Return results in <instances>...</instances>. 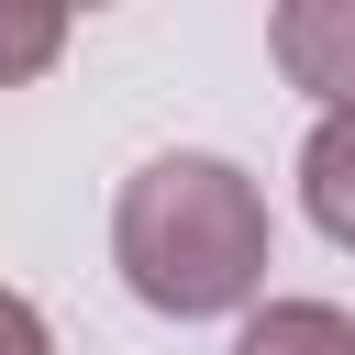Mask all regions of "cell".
<instances>
[{
    "mask_svg": "<svg viewBox=\"0 0 355 355\" xmlns=\"http://www.w3.org/2000/svg\"><path fill=\"white\" fill-rule=\"evenodd\" d=\"M266 44H277L288 89H322L333 111H355V0H288L266 22Z\"/></svg>",
    "mask_w": 355,
    "mask_h": 355,
    "instance_id": "2",
    "label": "cell"
},
{
    "mask_svg": "<svg viewBox=\"0 0 355 355\" xmlns=\"http://www.w3.org/2000/svg\"><path fill=\"white\" fill-rule=\"evenodd\" d=\"M233 355H355V322H344L333 300H266Z\"/></svg>",
    "mask_w": 355,
    "mask_h": 355,
    "instance_id": "4",
    "label": "cell"
},
{
    "mask_svg": "<svg viewBox=\"0 0 355 355\" xmlns=\"http://www.w3.org/2000/svg\"><path fill=\"white\" fill-rule=\"evenodd\" d=\"M0 355H55V344H44V311L11 300V288H0Z\"/></svg>",
    "mask_w": 355,
    "mask_h": 355,
    "instance_id": "6",
    "label": "cell"
},
{
    "mask_svg": "<svg viewBox=\"0 0 355 355\" xmlns=\"http://www.w3.org/2000/svg\"><path fill=\"white\" fill-rule=\"evenodd\" d=\"M300 200L333 244H355V111H322L311 144H300Z\"/></svg>",
    "mask_w": 355,
    "mask_h": 355,
    "instance_id": "3",
    "label": "cell"
},
{
    "mask_svg": "<svg viewBox=\"0 0 355 355\" xmlns=\"http://www.w3.org/2000/svg\"><path fill=\"white\" fill-rule=\"evenodd\" d=\"M111 266L166 322H211V311L255 300V277H266V200H255V178L222 166V155H155L144 178H122Z\"/></svg>",
    "mask_w": 355,
    "mask_h": 355,
    "instance_id": "1",
    "label": "cell"
},
{
    "mask_svg": "<svg viewBox=\"0 0 355 355\" xmlns=\"http://www.w3.org/2000/svg\"><path fill=\"white\" fill-rule=\"evenodd\" d=\"M55 55H67V11H44V0H0V89L44 78Z\"/></svg>",
    "mask_w": 355,
    "mask_h": 355,
    "instance_id": "5",
    "label": "cell"
}]
</instances>
